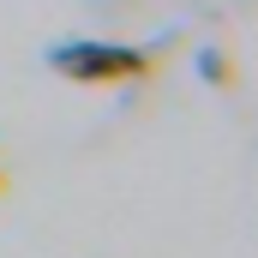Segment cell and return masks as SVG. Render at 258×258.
Returning a JSON list of instances; mask_svg holds the SVG:
<instances>
[{
    "mask_svg": "<svg viewBox=\"0 0 258 258\" xmlns=\"http://www.w3.org/2000/svg\"><path fill=\"white\" fill-rule=\"evenodd\" d=\"M48 66L60 78H72V84H126V78H150L156 54L126 48V42H54Z\"/></svg>",
    "mask_w": 258,
    "mask_h": 258,
    "instance_id": "obj_1",
    "label": "cell"
},
{
    "mask_svg": "<svg viewBox=\"0 0 258 258\" xmlns=\"http://www.w3.org/2000/svg\"><path fill=\"white\" fill-rule=\"evenodd\" d=\"M198 72H204V78H228V60H216V54H204V60H198Z\"/></svg>",
    "mask_w": 258,
    "mask_h": 258,
    "instance_id": "obj_2",
    "label": "cell"
},
{
    "mask_svg": "<svg viewBox=\"0 0 258 258\" xmlns=\"http://www.w3.org/2000/svg\"><path fill=\"white\" fill-rule=\"evenodd\" d=\"M0 192H6V174H0Z\"/></svg>",
    "mask_w": 258,
    "mask_h": 258,
    "instance_id": "obj_3",
    "label": "cell"
}]
</instances>
